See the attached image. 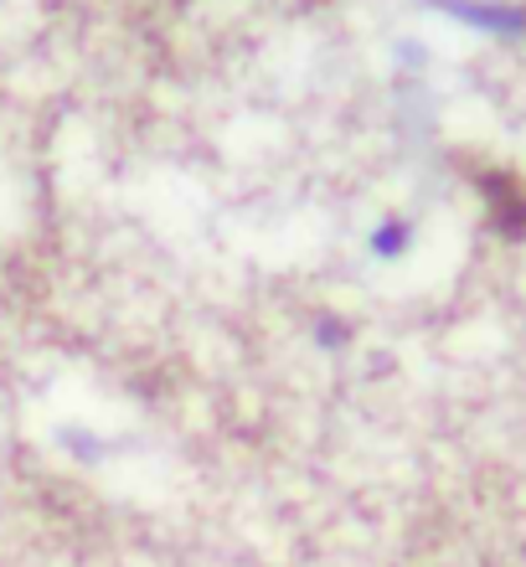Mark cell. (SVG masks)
<instances>
[{"label": "cell", "instance_id": "cell-3", "mask_svg": "<svg viewBox=\"0 0 526 567\" xmlns=\"http://www.w3.org/2000/svg\"><path fill=\"white\" fill-rule=\"evenodd\" d=\"M316 336H320V346H341L347 341V326H341V320H320Z\"/></svg>", "mask_w": 526, "mask_h": 567}, {"label": "cell", "instance_id": "cell-2", "mask_svg": "<svg viewBox=\"0 0 526 567\" xmlns=\"http://www.w3.org/2000/svg\"><path fill=\"white\" fill-rule=\"evenodd\" d=\"M413 243H419V227L408 223V217H382V223L367 233V254L377 264H398V258L413 254Z\"/></svg>", "mask_w": 526, "mask_h": 567}, {"label": "cell", "instance_id": "cell-1", "mask_svg": "<svg viewBox=\"0 0 526 567\" xmlns=\"http://www.w3.org/2000/svg\"><path fill=\"white\" fill-rule=\"evenodd\" d=\"M429 6L491 37H526V6H512V0H429Z\"/></svg>", "mask_w": 526, "mask_h": 567}]
</instances>
